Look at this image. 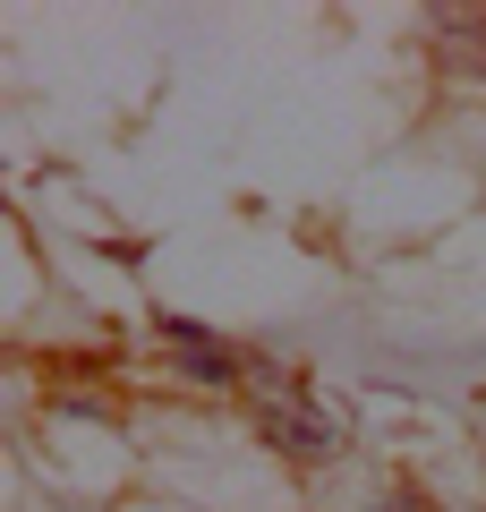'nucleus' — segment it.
I'll return each mask as SVG.
<instances>
[{"label": "nucleus", "instance_id": "f257e3e1", "mask_svg": "<svg viewBox=\"0 0 486 512\" xmlns=\"http://www.w3.org/2000/svg\"><path fill=\"white\" fill-rule=\"evenodd\" d=\"M342 427H350V419L316 410V393H290V384L273 376V393H265V436L282 444L290 461H324L333 444H342Z\"/></svg>", "mask_w": 486, "mask_h": 512}, {"label": "nucleus", "instance_id": "f03ea898", "mask_svg": "<svg viewBox=\"0 0 486 512\" xmlns=\"http://www.w3.org/2000/svg\"><path fill=\"white\" fill-rule=\"evenodd\" d=\"M162 333H171V350H180V367H188V376H205V384H239V359H231L222 342H205L197 325H180V316H171Z\"/></svg>", "mask_w": 486, "mask_h": 512}]
</instances>
